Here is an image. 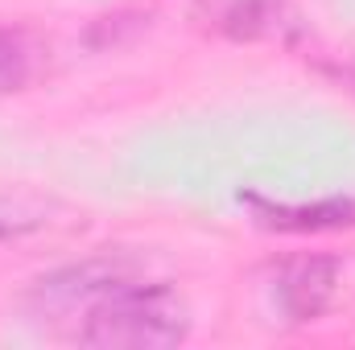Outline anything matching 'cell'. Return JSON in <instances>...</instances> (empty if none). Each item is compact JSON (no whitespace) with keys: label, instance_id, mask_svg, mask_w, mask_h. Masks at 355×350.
<instances>
[{"label":"cell","instance_id":"obj_2","mask_svg":"<svg viewBox=\"0 0 355 350\" xmlns=\"http://www.w3.org/2000/svg\"><path fill=\"white\" fill-rule=\"evenodd\" d=\"M339 288V268L335 260H297L289 264L277 280V301L293 322H310L318 317Z\"/></svg>","mask_w":355,"mask_h":350},{"label":"cell","instance_id":"obj_4","mask_svg":"<svg viewBox=\"0 0 355 350\" xmlns=\"http://www.w3.org/2000/svg\"><path fill=\"white\" fill-rule=\"evenodd\" d=\"M33 71V54L17 33L0 29V91H17Z\"/></svg>","mask_w":355,"mask_h":350},{"label":"cell","instance_id":"obj_3","mask_svg":"<svg viewBox=\"0 0 355 350\" xmlns=\"http://www.w3.org/2000/svg\"><path fill=\"white\" fill-rule=\"evenodd\" d=\"M207 25L236 42L272 37L285 25V0H198Z\"/></svg>","mask_w":355,"mask_h":350},{"label":"cell","instance_id":"obj_1","mask_svg":"<svg viewBox=\"0 0 355 350\" xmlns=\"http://www.w3.org/2000/svg\"><path fill=\"white\" fill-rule=\"evenodd\" d=\"M42 309L71 322V338L103 350H162L190 334L186 305L170 284L124 276L120 268H71L42 280Z\"/></svg>","mask_w":355,"mask_h":350}]
</instances>
